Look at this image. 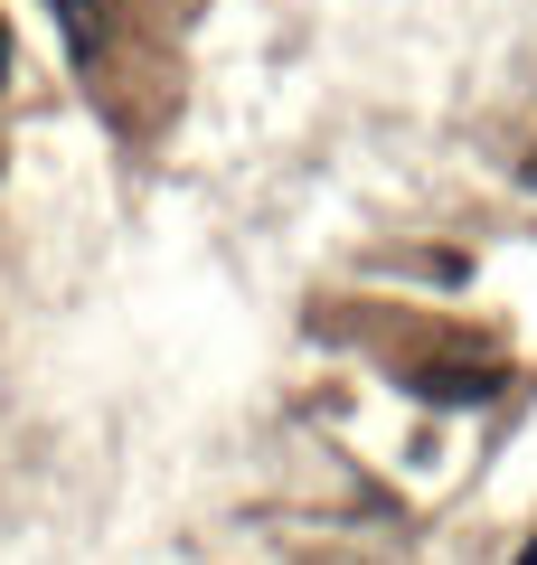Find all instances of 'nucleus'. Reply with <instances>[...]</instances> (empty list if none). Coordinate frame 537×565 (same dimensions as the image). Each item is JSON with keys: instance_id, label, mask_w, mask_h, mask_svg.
Wrapping results in <instances>:
<instances>
[{"instance_id": "1", "label": "nucleus", "mask_w": 537, "mask_h": 565, "mask_svg": "<svg viewBox=\"0 0 537 565\" xmlns=\"http://www.w3.org/2000/svg\"><path fill=\"white\" fill-rule=\"evenodd\" d=\"M406 386H415L424 405H491L499 386H509V367H491V359H453V367H406Z\"/></svg>"}, {"instance_id": "2", "label": "nucleus", "mask_w": 537, "mask_h": 565, "mask_svg": "<svg viewBox=\"0 0 537 565\" xmlns=\"http://www.w3.org/2000/svg\"><path fill=\"white\" fill-rule=\"evenodd\" d=\"M48 10L66 20V47H76V66H95V47H104V10H95V0H48Z\"/></svg>"}, {"instance_id": "3", "label": "nucleus", "mask_w": 537, "mask_h": 565, "mask_svg": "<svg viewBox=\"0 0 537 565\" xmlns=\"http://www.w3.org/2000/svg\"><path fill=\"white\" fill-rule=\"evenodd\" d=\"M0 66H10V39H0Z\"/></svg>"}]
</instances>
